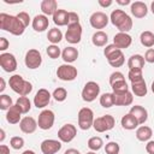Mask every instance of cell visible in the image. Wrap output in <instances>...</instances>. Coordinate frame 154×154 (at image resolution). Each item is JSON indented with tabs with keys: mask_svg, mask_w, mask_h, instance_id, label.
<instances>
[{
	"mask_svg": "<svg viewBox=\"0 0 154 154\" xmlns=\"http://www.w3.org/2000/svg\"><path fill=\"white\" fill-rule=\"evenodd\" d=\"M0 29L11 32L14 36L23 35L25 26L20 23L17 16H11L7 13H0Z\"/></svg>",
	"mask_w": 154,
	"mask_h": 154,
	"instance_id": "cell-1",
	"label": "cell"
},
{
	"mask_svg": "<svg viewBox=\"0 0 154 154\" xmlns=\"http://www.w3.org/2000/svg\"><path fill=\"white\" fill-rule=\"evenodd\" d=\"M111 23L117 26L119 32H128L132 29V19L123 10H113L109 16Z\"/></svg>",
	"mask_w": 154,
	"mask_h": 154,
	"instance_id": "cell-2",
	"label": "cell"
},
{
	"mask_svg": "<svg viewBox=\"0 0 154 154\" xmlns=\"http://www.w3.org/2000/svg\"><path fill=\"white\" fill-rule=\"evenodd\" d=\"M8 84H10V88L14 93L19 94L20 96H26L32 90V84L29 81H25L20 75L11 76L8 79Z\"/></svg>",
	"mask_w": 154,
	"mask_h": 154,
	"instance_id": "cell-3",
	"label": "cell"
},
{
	"mask_svg": "<svg viewBox=\"0 0 154 154\" xmlns=\"http://www.w3.org/2000/svg\"><path fill=\"white\" fill-rule=\"evenodd\" d=\"M103 54H105L108 64L112 67H120L125 61V58H124L122 49L117 48L113 43L106 46V48L103 49Z\"/></svg>",
	"mask_w": 154,
	"mask_h": 154,
	"instance_id": "cell-4",
	"label": "cell"
},
{
	"mask_svg": "<svg viewBox=\"0 0 154 154\" xmlns=\"http://www.w3.org/2000/svg\"><path fill=\"white\" fill-rule=\"evenodd\" d=\"M116 120L111 114H105L102 117H97L96 119H94V124L93 128L96 132H106L109 131L114 128Z\"/></svg>",
	"mask_w": 154,
	"mask_h": 154,
	"instance_id": "cell-5",
	"label": "cell"
},
{
	"mask_svg": "<svg viewBox=\"0 0 154 154\" xmlns=\"http://www.w3.org/2000/svg\"><path fill=\"white\" fill-rule=\"evenodd\" d=\"M94 124V112L89 107H83L78 112V125L82 130H88Z\"/></svg>",
	"mask_w": 154,
	"mask_h": 154,
	"instance_id": "cell-6",
	"label": "cell"
},
{
	"mask_svg": "<svg viewBox=\"0 0 154 154\" xmlns=\"http://www.w3.org/2000/svg\"><path fill=\"white\" fill-rule=\"evenodd\" d=\"M99 94H100V85L94 81L87 82L82 89V99L85 102L94 101L99 96Z\"/></svg>",
	"mask_w": 154,
	"mask_h": 154,
	"instance_id": "cell-7",
	"label": "cell"
},
{
	"mask_svg": "<svg viewBox=\"0 0 154 154\" xmlns=\"http://www.w3.org/2000/svg\"><path fill=\"white\" fill-rule=\"evenodd\" d=\"M81 38H82V25L79 23L69 24L65 32V40L69 43L76 45L81 42Z\"/></svg>",
	"mask_w": 154,
	"mask_h": 154,
	"instance_id": "cell-8",
	"label": "cell"
},
{
	"mask_svg": "<svg viewBox=\"0 0 154 154\" xmlns=\"http://www.w3.org/2000/svg\"><path fill=\"white\" fill-rule=\"evenodd\" d=\"M77 69L71 64H63L57 70V76L61 81H73L77 77Z\"/></svg>",
	"mask_w": 154,
	"mask_h": 154,
	"instance_id": "cell-9",
	"label": "cell"
},
{
	"mask_svg": "<svg viewBox=\"0 0 154 154\" xmlns=\"http://www.w3.org/2000/svg\"><path fill=\"white\" fill-rule=\"evenodd\" d=\"M55 120V116L54 112L51 109H43L40 114H38V119H37V125L40 129L42 130H49Z\"/></svg>",
	"mask_w": 154,
	"mask_h": 154,
	"instance_id": "cell-10",
	"label": "cell"
},
{
	"mask_svg": "<svg viewBox=\"0 0 154 154\" xmlns=\"http://www.w3.org/2000/svg\"><path fill=\"white\" fill-rule=\"evenodd\" d=\"M24 63L26 65L28 69H37L41 66L42 64V57H41V53L37 51V49H29L25 54V58H24Z\"/></svg>",
	"mask_w": 154,
	"mask_h": 154,
	"instance_id": "cell-11",
	"label": "cell"
},
{
	"mask_svg": "<svg viewBox=\"0 0 154 154\" xmlns=\"http://www.w3.org/2000/svg\"><path fill=\"white\" fill-rule=\"evenodd\" d=\"M76 135H77V129L72 124H65L58 131V138L64 143L71 142L76 137Z\"/></svg>",
	"mask_w": 154,
	"mask_h": 154,
	"instance_id": "cell-12",
	"label": "cell"
},
{
	"mask_svg": "<svg viewBox=\"0 0 154 154\" xmlns=\"http://www.w3.org/2000/svg\"><path fill=\"white\" fill-rule=\"evenodd\" d=\"M0 66L6 72H13L17 69V60L11 53H1L0 54Z\"/></svg>",
	"mask_w": 154,
	"mask_h": 154,
	"instance_id": "cell-13",
	"label": "cell"
},
{
	"mask_svg": "<svg viewBox=\"0 0 154 154\" xmlns=\"http://www.w3.org/2000/svg\"><path fill=\"white\" fill-rule=\"evenodd\" d=\"M108 16L101 11H97V12H94L90 18H89V22H90V25L94 28V29H103L107 24H108Z\"/></svg>",
	"mask_w": 154,
	"mask_h": 154,
	"instance_id": "cell-14",
	"label": "cell"
},
{
	"mask_svg": "<svg viewBox=\"0 0 154 154\" xmlns=\"http://www.w3.org/2000/svg\"><path fill=\"white\" fill-rule=\"evenodd\" d=\"M51 97H52L51 93H49L47 89L41 88V89L37 90V93H36L35 96H34V105H35L37 108H43V107H46V106L49 103Z\"/></svg>",
	"mask_w": 154,
	"mask_h": 154,
	"instance_id": "cell-15",
	"label": "cell"
},
{
	"mask_svg": "<svg viewBox=\"0 0 154 154\" xmlns=\"http://www.w3.org/2000/svg\"><path fill=\"white\" fill-rule=\"evenodd\" d=\"M61 141L58 140H45L41 142V152L43 154H55L61 149Z\"/></svg>",
	"mask_w": 154,
	"mask_h": 154,
	"instance_id": "cell-16",
	"label": "cell"
},
{
	"mask_svg": "<svg viewBox=\"0 0 154 154\" xmlns=\"http://www.w3.org/2000/svg\"><path fill=\"white\" fill-rule=\"evenodd\" d=\"M131 43H132V37L128 32H118L113 37V45L119 49L128 48L130 47Z\"/></svg>",
	"mask_w": 154,
	"mask_h": 154,
	"instance_id": "cell-17",
	"label": "cell"
},
{
	"mask_svg": "<svg viewBox=\"0 0 154 154\" xmlns=\"http://www.w3.org/2000/svg\"><path fill=\"white\" fill-rule=\"evenodd\" d=\"M31 25H32V29H34L35 31H37V32L45 31V30L48 28V25H49L48 17L45 16V14H37V16L34 17Z\"/></svg>",
	"mask_w": 154,
	"mask_h": 154,
	"instance_id": "cell-18",
	"label": "cell"
},
{
	"mask_svg": "<svg viewBox=\"0 0 154 154\" xmlns=\"http://www.w3.org/2000/svg\"><path fill=\"white\" fill-rule=\"evenodd\" d=\"M37 122L32 117H24L19 123V128L24 134H32L37 129Z\"/></svg>",
	"mask_w": 154,
	"mask_h": 154,
	"instance_id": "cell-19",
	"label": "cell"
},
{
	"mask_svg": "<svg viewBox=\"0 0 154 154\" xmlns=\"http://www.w3.org/2000/svg\"><path fill=\"white\" fill-rule=\"evenodd\" d=\"M129 113L132 114V116L137 119L138 124H144L146 120L148 119V112H147V109H146L143 106H140V105L132 106V107L130 108V112H129Z\"/></svg>",
	"mask_w": 154,
	"mask_h": 154,
	"instance_id": "cell-20",
	"label": "cell"
},
{
	"mask_svg": "<svg viewBox=\"0 0 154 154\" xmlns=\"http://www.w3.org/2000/svg\"><path fill=\"white\" fill-rule=\"evenodd\" d=\"M131 13L135 18H143L147 16L148 13V8H147V5L142 1H135L131 4Z\"/></svg>",
	"mask_w": 154,
	"mask_h": 154,
	"instance_id": "cell-21",
	"label": "cell"
},
{
	"mask_svg": "<svg viewBox=\"0 0 154 154\" xmlns=\"http://www.w3.org/2000/svg\"><path fill=\"white\" fill-rule=\"evenodd\" d=\"M41 11L45 16H52L58 11V4L55 0H43L41 2Z\"/></svg>",
	"mask_w": 154,
	"mask_h": 154,
	"instance_id": "cell-22",
	"label": "cell"
},
{
	"mask_svg": "<svg viewBox=\"0 0 154 154\" xmlns=\"http://www.w3.org/2000/svg\"><path fill=\"white\" fill-rule=\"evenodd\" d=\"M114 95V105L116 106H129L134 101L132 93L126 91L123 94H113Z\"/></svg>",
	"mask_w": 154,
	"mask_h": 154,
	"instance_id": "cell-23",
	"label": "cell"
},
{
	"mask_svg": "<svg viewBox=\"0 0 154 154\" xmlns=\"http://www.w3.org/2000/svg\"><path fill=\"white\" fill-rule=\"evenodd\" d=\"M22 112L20 109L18 108L17 105H13L11 108L7 109V113H6V120L10 123V124H17V123H20V117H22Z\"/></svg>",
	"mask_w": 154,
	"mask_h": 154,
	"instance_id": "cell-24",
	"label": "cell"
},
{
	"mask_svg": "<svg viewBox=\"0 0 154 154\" xmlns=\"http://www.w3.org/2000/svg\"><path fill=\"white\" fill-rule=\"evenodd\" d=\"M61 58H63V60L66 64H71V63L76 61L77 58H78V51H77V48H75L72 46L64 48V51L61 52Z\"/></svg>",
	"mask_w": 154,
	"mask_h": 154,
	"instance_id": "cell-25",
	"label": "cell"
},
{
	"mask_svg": "<svg viewBox=\"0 0 154 154\" xmlns=\"http://www.w3.org/2000/svg\"><path fill=\"white\" fill-rule=\"evenodd\" d=\"M144 66V57L141 54H134L128 60L129 70H142Z\"/></svg>",
	"mask_w": 154,
	"mask_h": 154,
	"instance_id": "cell-26",
	"label": "cell"
},
{
	"mask_svg": "<svg viewBox=\"0 0 154 154\" xmlns=\"http://www.w3.org/2000/svg\"><path fill=\"white\" fill-rule=\"evenodd\" d=\"M53 22L58 26L69 25V12L65 10H58L53 14Z\"/></svg>",
	"mask_w": 154,
	"mask_h": 154,
	"instance_id": "cell-27",
	"label": "cell"
},
{
	"mask_svg": "<svg viewBox=\"0 0 154 154\" xmlns=\"http://www.w3.org/2000/svg\"><path fill=\"white\" fill-rule=\"evenodd\" d=\"M120 124H122L123 129H125V130H134V129H136L140 125L138 122H137V119L132 114H130V113H128V114H125V116L122 117Z\"/></svg>",
	"mask_w": 154,
	"mask_h": 154,
	"instance_id": "cell-28",
	"label": "cell"
},
{
	"mask_svg": "<svg viewBox=\"0 0 154 154\" xmlns=\"http://www.w3.org/2000/svg\"><path fill=\"white\" fill-rule=\"evenodd\" d=\"M107 41H108V36L102 30H99V31L94 32L93 36H91V42L96 47H103V46H106Z\"/></svg>",
	"mask_w": 154,
	"mask_h": 154,
	"instance_id": "cell-29",
	"label": "cell"
},
{
	"mask_svg": "<svg viewBox=\"0 0 154 154\" xmlns=\"http://www.w3.org/2000/svg\"><path fill=\"white\" fill-rule=\"evenodd\" d=\"M153 135V131L149 126L147 125H142L140 128H137L136 130V138L141 142H146V141H149L150 137Z\"/></svg>",
	"mask_w": 154,
	"mask_h": 154,
	"instance_id": "cell-30",
	"label": "cell"
},
{
	"mask_svg": "<svg viewBox=\"0 0 154 154\" xmlns=\"http://www.w3.org/2000/svg\"><path fill=\"white\" fill-rule=\"evenodd\" d=\"M131 89H132V93L136 95V96H146L147 95V85H146V82L144 79L143 81H140V82H136V83H131Z\"/></svg>",
	"mask_w": 154,
	"mask_h": 154,
	"instance_id": "cell-31",
	"label": "cell"
},
{
	"mask_svg": "<svg viewBox=\"0 0 154 154\" xmlns=\"http://www.w3.org/2000/svg\"><path fill=\"white\" fill-rule=\"evenodd\" d=\"M140 41H141L142 46L147 47L148 49L152 48V47L154 46V34H153L152 31L146 30V31H143V32L141 34V36H140Z\"/></svg>",
	"mask_w": 154,
	"mask_h": 154,
	"instance_id": "cell-32",
	"label": "cell"
},
{
	"mask_svg": "<svg viewBox=\"0 0 154 154\" xmlns=\"http://www.w3.org/2000/svg\"><path fill=\"white\" fill-rule=\"evenodd\" d=\"M47 38H48V41H49L52 45H57V43H59V42L61 41V38H63V32H61V30L58 29V28L49 29V31H48V34H47Z\"/></svg>",
	"mask_w": 154,
	"mask_h": 154,
	"instance_id": "cell-33",
	"label": "cell"
},
{
	"mask_svg": "<svg viewBox=\"0 0 154 154\" xmlns=\"http://www.w3.org/2000/svg\"><path fill=\"white\" fill-rule=\"evenodd\" d=\"M16 105L18 106V108L20 109V112L23 114L28 113L30 111V108H31V102H30L28 96H19L17 99V101H16Z\"/></svg>",
	"mask_w": 154,
	"mask_h": 154,
	"instance_id": "cell-34",
	"label": "cell"
},
{
	"mask_svg": "<svg viewBox=\"0 0 154 154\" xmlns=\"http://www.w3.org/2000/svg\"><path fill=\"white\" fill-rule=\"evenodd\" d=\"M100 105L105 108H109L114 106V95L113 93H105L100 96Z\"/></svg>",
	"mask_w": 154,
	"mask_h": 154,
	"instance_id": "cell-35",
	"label": "cell"
},
{
	"mask_svg": "<svg viewBox=\"0 0 154 154\" xmlns=\"http://www.w3.org/2000/svg\"><path fill=\"white\" fill-rule=\"evenodd\" d=\"M102 146H103V141L99 136H94V137H90L88 140V147L91 152H96V150L101 149Z\"/></svg>",
	"mask_w": 154,
	"mask_h": 154,
	"instance_id": "cell-36",
	"label": "cell"
},
{
	"mask_svg": "<svg viewBox=\"0 0 154 154\" xmlns=\"http://www.w3.org/2000/svg\"><path fill=\"white\" fill-rule=\"evenodd\" d=\"M112 87V90H113V94H123V93H126L129 91V87H128V83L126 81H119V82H116L113 84H111Z\"/></svg>",
	"mask_w": 154,
	"mask_h": 154,
	"instance_id": "cell-37",
	"label": "cell"
},
{
	"mask_svg": "<svg viewBox=\"0 0 154 154\" xmlns=\"http://www.w3.org/2000/svg\"><path fill=\"white\" fill-rule=\"evenodd\" d=\"M52 96L54 97V100H55V101H58V102H63V101H65V100H66V97H67V91H66V89H65V88L59 87V88L54 89V91H53V95H52Z\"/></svg>",
	"mask_w": 154,
	"mask_h": 154,
	"instance_id": "cell-38",
	"label": "cell"
},
{
	"mask_svg": "<svg viewBox=\"0 0 154 154\" xmlns=\"http://www.w3.org/2000/svg\"><path fill=\"white\" fill-rule=\"evenodd\" d=\"M13 105H12V97L10 95H6V94H1L0 95V108L2 111H7L8 108H11Z\"/></svg>",
	"mask_w": 154,
	"mask_h": 154,
	"instance_id": "cell-39",
	"label": "cell"
},
{
	"mask_svg": "<svg viewBox=\"0 0 154 154\" xmlns=\"http://www.w3.org/2000/svg\"><path fill=\"white\" fill-rule=\"evenodd\" d=\"M128 77H129V79H130L131 83H136V82L143 81L142 70H129Z\"/></svg>",
	"mask_w": 154,
	"mask_h": 154,
	"instance_id": "cell-40",
	"label": "cell"
},
{
	"mask_svg": "<svg viewBox=\"0 0 154 154\" xmlns=\"http://www.w3.org/2000/svg\"><path fill=\"white\" fill-rule=\"evenodd\" d=\"M46 52H47V54H48V57H49L51 59H58V58L60 57V54H61L60 48H59L57 45H51V46H48L47 49H46Z\"/></svg>",
	"mask_w": 154,
	"mask_h": 154,
	"instance_id": "cell-41",
	"label": "cell"
},
{
	"mask_svg": "<svg viewBox=\"0 0 154 154\" xmlns=\"http://www.w3.org/2000/svg\"><path fill=\"white\" fill-rule=\"evenodd\" d=\"M119 150H120V147L117 142H108L105 146L106 154H119Z\"/></svg>",
	"mask_w": 154,
	"mask_h": 154,
	"instance_id": "cell-42",
	"label": "cell"
},
{
	"mask_svg": "<svg viewBox=\"0 0 154 154\" xmlns=\"http://www.w3.org/2000/svg\"><path fill=\"white\" fill-rule=\"evenodd\" d=\"M10 146L13 149H20L24 146V138L23 137H19V136H13L10 140Z\"/></svg>",
	"mask_w": 154,
	"mask_h": 154,
	"instance_id": "cell-43",
	"label": "cell"
},
{
	"mask_svg": "<svg viewBox=\"0 0 154 154\" xmlns=\"http://www.w3.org/2000/svg\"><path fill=\"white\" fill-rule=\"evenodd\" d=\"M124 79H125L124 75H123L120 71H116V72L111 73V76H109V84H113V83H116V82L124 81Z\"/></svg>",
	"mask_w": 154,
	"mask_h": 154,
	"instance_id": "cell-44",
	"label": "cell"
},
{
	"mask_svg": "<svg viewBox=\"0 0 154 154\" xmlns=\"http://www.w3.org/2000/svg\"><path fill=\"white\" fill-rule=\"evenodd\" d=\"M17 18L20 20V23L26 28L28 25H29V23H30V17H29V14L26 13V12H19L18 14H17Z\"/></svg>",
	"mask_w": 154,
	"mask_h": 154,
	"instance_id": "cell-45",
	"label": "cell"
},
{
	"mask_svg": "<svg viewBox=\"0 0 154 154\" xmlns=\"http://www.w3.org/2000/svg\"><path fill=\"white\" fill-rule=\"evenodd\" d=\"M144 61L153 64L154 63V48H149L147 49L146 54H144Z\"/></svg>",
	"mask_w": 154,
	"mask_h": 154,
	"instance_id": "cell-46",
	"label": "cell"
},
{
	"mask_svg": "<svg viewBox=\"0 0 154 154\" xmlns=\"http://www.w3.org/2000/svg\"><path fill=\"white\" fill-rule=\"evenodd\" d=\"M79 23V17L76 12H69V24Z\"/></svg>",
	"mask_w": 154,
	"mask_h": 154,
	"instance_id": "cell-47",
	"label": "cell"
},
{
	"mask_svg": "<svg viewBox=\"0 0 154 154\" xmlns=\"http://www.w3.org/2000/svg\"><path fill=\"white\" fill-rule=\"evenodd\" d=\"M8 46H10V42L7 41V38L6 37H0V51L1 52L6 51L8 48Z\"/></svg>",
	"mask_w": 154,
	"mask_h": 154,
	"instance_id": "cell-48",
	"label": "cell"
},
{
	"mask_svg": "<svg viewBox=\"0 0 154 154\" xmlns=\"http://www.w3.org/2000/svg\"><path fill=\"white\" fill-rule=\"evenodd\" d=\"M146 150L148 154H154V141H148L146 144Z\"/></svg>",
	"mask_w": 154,
	"mask_h": 154,
	"instance_id": "cell-49",
	"label": "cell"
},
{
	"mask_svg": "<svg viewBox=\"0 0 154 154\" xmlns=\"http://www.w3.org/2000/svg\"><path fill=\"white\" fill-rule=\"evenodd\" d=\"M112 4H113L112 0H106V1H103V0H99V5L102 6V7H108V6H111Z\"/></svg>",
	"mask_w": 154,
	"mask_h": 154,
	"instance_id": "cell-50",
	"label": "cell"
},
{
	"mask_svg": "<svg viewBox=\"0 0 154 154\" xmlns=\"http://www.w3.org/2000/svg\"><path fill=\"white\" fill-rule=\"evenodd\" d=\"M0 154H10V148L5 144L0 146Z\"/></svg>",
	"mask_w": 154,
	"mask_h": 154,
	"instance_id": "cell-51",
	"label": "cell"
},
{
	"mask_svg": "<svg viewBox=\"0 0 154 154\" xmlns=\"http://www.w3.org/2000/svg\"><path fill=\"white\" fill-rule=\"evenodd\" d=\"M64 154H81L77 149H75V148H70V149H67V150H65V153Z\"/></svg>",
	"mask_w": 154,
	"mask_h": 154,
	"instance_id": "cell-52",
	"label": "cell"
},
{
	"mask_svg": "<svg viewBox=\"0 0 154 154\" xmlns=\"http://www.w3.org/2000/svg\"><path fill=\"white\" fill-rule=\"evenodd\" d=\"M0 82H1V85H0V91L2 93V91L5 90V88H6V87H5V85H6V84H5V79H4V78H0Z\"/></svg>",
	"mask_w": 154,
	"mask_h": 154,
	"instance_id": "cell-53",
	"label": "cell"
},
{
	"mask_svg": "<svg viewBox=\"0 0 154 154\" xmlns=\"http://www.w3.org/2000/svg\"><path fill=\"white\" fill-rule=\"evenodd\" d=\"M117 4H119V5H129L130 0H117Z\"/></svg>",
	"mask_w": 154,
	"mask_h": 154,
	"instance_id": "cell-54",
	"label": "cell"
},
{
	"mask_svg": "<svg viewBox=\"0 0 154 154\" xmlns=\"http://www.w3.org/2000/svg\"><path fill=\"white\" fill-rule=\"evenodd\" d=\"M0 135H1V137H0V142H2V141L5 140V131H4V129L0 130Z\"/></svg>",
	"mask_w": 154,
	"mask_h": 154,
	"instance_id": "cell-55",
	"label": "cell"
},
{
	"mask_svg": "<svg viewBox=\"0 0 154 154\" xmlns=\"http://www.w3.org/2000/svg\"><path fill=\"white\" fill-rule=\"evenodd\" d=\"M23 154H36L34 150H30V149H28V150H24L23 152Z\"/></svg>",
	"mask_w": 154,
	"mask_h": 154,
	"instance_id": "cell-56",
	"label": "cell"
},
{
	"mask_svg": "<svg viewBox=\"0 0 154 154\" xmlns=\"http://www.w3.org/2000/svg\"><path fill=\"white\" fill-rule=\"evenodd\" d=\"M150 10H152V12H153V14H154V1H153L152 5H150Z\"/></svg>",
	"mask_w": 154,
	"mask_h": 154,
	"instance_id": "cell-57",
	"label": "cell"
},
{
	"mask_svg": "<svg viewBox=\"0 0 154 154\" xmlns=\"http://www.w3.org/2000/svg\"><path fill=\"white\" fill-rule=\"evenodd\" d=\"M152 91L154 93V81H153V83H152Z\"/></svg>",
	"mask_w": 154,
	"mask_h": 154,
	"instance_id": "cell-58",
	"label": "cell"
},
{
	"mask_svg": "<svg viewBox=\"0 0 154 154\" xmlns=\"http://www.w3.org/2000/svg\"><path fill=\"white\" fill-rule=\"evenodd\" d=\"M87 154H96V153H94V152H88Z\"/></svg>",
	"mask_w": 154,
	"mask_h": 154,
	"instance_id": "cell-59",
	"label": "cell"
}]
</instances>
